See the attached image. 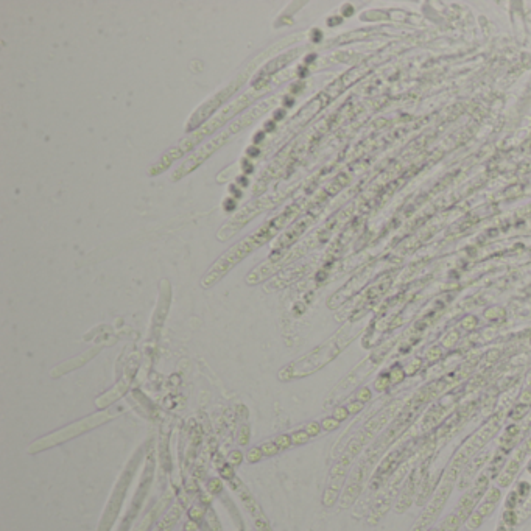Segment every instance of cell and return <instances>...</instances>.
<instances>
[{"instance_id": "obj_1", "label": "cell", "mask_w": 531, "mask_h": 531, "mask_svg": "<svg viewBox=\"0 0 531 531\" xmlns=\"http://www.w3.org/2000/svg\"><path fill=\"white\" fill-rule=\"evenodd\" d=\"M301 210H302V203L301 201H296V203L290 204L289 207H285L281 214L267 220L257 231H254L248 237L240 240L237 245L229 248L203 276V279H201V287H203V289H210V287L218 284L234 267H236V265H239L243 259H246L249 254H252L260 246L267 245L271 239L278 236V234L289 225L291 220H294L301 214Z\"/></svg>"}, {"instance_id": "obj_2", "label": "cell", "mask_w": 531, "mask_h": 531, "mask_svg": "<svg viewBox=\"0 0 531 531\" xmlns=\"http://www.w3.org/2000/svg\"><path fill=\"white\" fill-rule=\"evenodd\" d=\"M270 88H263V89H252L251 92H246L245 95H241V97L239 100H236L232 104H229L228 108L223 109L220 114L214 115L209 122H206L201 128H198L196 131L190 133L187 137H184V139L179 141L175 146L168 148V150L157 159V161L150 167V170H148V175L150 176H157L159 173L165 172V170L172 165L175 161H178L179 157L186 156L189 151H192L193 148L203 141L206 139L207 136H210L212 133L218 131L221 126H225V123L228 120H231L234 115H237L239 112H241L245 108H248V106L256 101L260 95L263 92H268Z\"/></svg>"}, {"instance_id": "obj_3", "label": "cell", "mask_w": 531, "mask_h": 531, "mask_svg": "<svg viewBox=\"0 0 531 531\" xmlns=\"http://www.w3.org/2000/svg\"><path fill=\"white\" fill-rule=\"evenodd\" d=\"M355 332L350 331L349 327L341 329L332 338H329L326 343L312 349L309 354H305L304 357L281 368V371L278 373V379L281 382H291L315 374L316 371H320L321 368L331 363L334 358H337L339 352L352 341Z\"/></svg>"}, {"instance_id": "obj_4", "label": "cell", "mask_w": 531, "mask_h": 531, "mask_svg": "<svg viewBox=\"0 0 531 531\" xmlns=\"http://www.w3.org/2000/svg\"><path fill=\"white\" fill-rule=\"evenodd\" d=\"M274 104H276V98H270V100H267V101H263L262 104L256 106V108H252V109H251L249 112H246L245 115L239 117L237 120H234L232 123H229V125L226 126L225 131L218 133V134L214 137V139L209 141V142H206L203 146L199 148L198 151H195V153H192L190 156H187L186 161L173 172L172 181H179V179H183V178L187 176L189 173H192L193 170H196L204 161H207V159H209L212 154H214L217 150H220L223 145L228 144V142L231 141V137H234L236 134H239L240 131L245 130L246 126H249L251 123L256 122L257 119H260V117H262L265 112H268L270 108H271V106H274Z\"/></svg>"}, {"instance_id": "obj_5", "label": "cell", "mask_w": 531, "mask_h": 531, "mask_svg": "<svg viewBox=\"0 0 531 531\" xmlns=\"http://www.w3.org/2000/svg\"><path fill=\"white\" fill-rule=\"evenodd\" d=\"M254 64H256V62H252V64L243 70L237 78H234L226 88L220 89L215 95H212V98H209L207 101H204L203 104H201L199 108L192 115H190V119H189V122L186 125V131L187 133H193L198 128H201V126H203L206 122H209L212 114H214L221 104H225L232 97V95L236 94L243 86V84H245V81L251 75Z\"/></svg>"}, {"instance_id": "obj_6", "label": "cell", "mask_w": 531, "mask_h": 531, "mask_svg": "<svg viewBox=\"0 0 531 531\" xmlns=\"http://www.w3.org/2000/svg\"><path fill=\"white\" fill-rule=\"evenodd\" d=\"M281 199H282V195H263L257 199L251 201V203L245 204L220 228V231L217 232L218 240H221V241L229 240L231 237L236 236L246 223H249L252 218H256L260 212L267 210L270 207H274Z\"/></svg>"}, {"instance_id": "obj_7", "label": "cell", "mask_w": 531, "mask_h": 531, "mask_svg": "<svg viewBox=\"0 0 531 531\" xmlns=\"http://www.w3.org/2000/svg\"><path fill=\"white\" fill-rule=\"evenodd\" d=\"M112 413L106 411V413H100V415H92L86 419H81L75 424H70V426L64 427L62 430H58L55 433L48 434V436H44L38 439L36 442H33L28 447V453H36V452H41L44 449H48V447H53V445H58L61 442H66L69 439H72L73 436H78V434L88 432L91 429H95L101 426V424L108 422L109 419H112Z\"/></svg>"}, {"instance_id": "obj_8", "label": "cell", "mask_w": 531, "mask_h": 531, "mask_svg": "<svg viewBox=\"0 0 531 531\" xmlns=\"http://www.w3.org/2000/svg\"><path fill=\"white\" fill-rule=\"evenodd\" d=\"M502 418H503L502 413H500V415H497L492 421L487 422L486 426H484L479 433H475L474 436L471 438V441H467V444L464 445V447L455 455V458H453L450 467L447 469V472H445L444 480H449V482H453V483H455V480L458 479V475H460L461 469L464 467V464L469 461L471 456H472L474 453H477V450H480L483 445L497 433V430L500 429V421H502Z\"/></svg>"}, {"instance_id": "obj_9", "label": "cell", "mask_w": 531, "mask_h": 531, "mask_svg": "<svg viewBox=\"0 0 531 531\" xmlns=\"http://www.w3.org/2000/svg\"><path fill=\"white\" fill-rule=\"evenodd\" d=\"M453 489V482L449 480H442L441 486L438 487V491L434 492L433 498L430 500V503L427 505V508L424 509L422 514L418 517L415 527L411 528V531H429L430 525L436 520V517L439 516L441 509L444 508L447 498L450 497Z\"/></svg>"}, {"instance_id": "obj_10", "label": "cell", "mask_w": 531, "mask_h": 531, "mask_svg": "<svg viewBox=\"0 0 531 531\" xmlns=\"http://www.w3.org/2000/svg\"><path fill=\"white\" fill-rule=\"evenodd\" d=\"M405 475H407V464H402L394 472V475H392V479L386 483L384 491L380 492L379 498L376 500V503L373 506V511H371V516H369V524H377V520L385 513H388V509L392 505V498L397 495L400 484L403 483V480H405Z\"/></svg>"}, {"instance_id": "obj_11", "label": "cell", "mask_w": 531, "mask_h": 531, "mask_svg": "<svg viewBox=\"0 0 531 531\" xmlns=\"http://www.w3.org/2000/svg\"><path fill=\"white\" fill-rule=\"evenodd\" d=\"M407 452H408V447L403 445V447H399L394 452H391L386 458L380 463L379 469L376 471V474L373 475V479H371V482H369V489L371 491H373V492L379 491L380 487L388 482L389 477L394 475V472L403 464V460H405Z\"/></svg>"}, {"instance_id": "obj_12", "label": "cell", "mask_w": 531, "mask_h": 531, "mask_svg": "<svg viewBox=\"0 0 531 531\" xmlns=\"http://www.w3.org/2000/svg\"><path fill=\"white\" fill-rule=\"evenodd\" d=\"M426 477H427V461L422 463L419 467H416V469L408 475L405 486H403V489H402V494L399 495L397 503H396L397 513H403L410 508V505L413 503V500H415V495L419 492V487Z\"/></svg>"}, {"instance_id": "obj_13", "label": "cell", "mask_w": 531, "mask_h": 531, "mask_svg": "<svg viewBox=\"0 0 531 531\" xmlns=\"http://www.w3.org/2000/svg\"><path fill=\"white\" fill-rule=\"evenodd\" d=\"M500 497H502V492H500V489H498V487H492V489L487 491V492L484 494L483 502L474 509V513L471 514V517L467 519L466 528L469 530V531H474V530L479 528V527L483 524V520H484L487 516H489V514H492V511L495 509L497 503L500 502Z\"/></svg>"}, {"instance_id": "obj_14", "label": "cell", "mask_w": 531, "mask_h": 531, "mask_svg": "<svg viewBox=\"0 0 531 531\" xmlns=\"http://www.w3.org/2000/svg\"><path fill=\"white\" fill-rule=\"evenodd\" d=\"M299 55H301V48H294V50H290L289 53H285V55H282V56L274 58L273 61H270L268 64L262 69V72L259 73V78L267 80L270 75H273L274 72H278V70L289 66L290 62H293L296 59V56H299Z\"/></svg>"}, {"instance_id": "obj_15", "label": "cell", "mask_w": 531, "mask_h": 531, "mask_svg": "<svg viewBox=\"0 0 531 531\" xmlns=\"http://www.w3.org/2000/svg\"><path fill=\"white\" fill-rule=\"evenodd\" d=\"M525 450H520L519 455H516L514 458L506 464V467L503 469V472L498 477V484L500 486H509L511 482L514 480V477L517 475L519 469H520V463H522L524 456H525Z\"/></svg>"}, {"instance_id": "obj_16", "label": "cell", "mask_w": 531, "mask_h": 531, "mask_svg": "<svg viewBox=\"0 0 531 531\" xmlns=\"http://www.w3.org/2000/svg\"><path fill=\"white\" fill-rule=\"evenodd\" d=\"M487 458H489V453H483L482 456H477V458L466 467V471L463 474V479L460 482V487H466V484H469V482L472 480V477L479 472V469L486 463Z\"/></svg>"}, {"instance_id": "obj_17", "label": "cell", "mask_w": 531, "mask_h": 531, "mask_svg": "<svg viewBox=\"0 0 531 531\" xmlns=\"http://www.w3.org/2000/svg\"><path fill=\"white\" fill-rule=\"evenodd\" d=\"M463 522H464V520L453 511V513H450L447 517L442 520V524H441L439 527L433 528V530H430V531H456V530L461 527Z\"/></svg>"}, {"instance_id": "obj_18", "label": "cell", "mask_w": 531, "mask_h": 531, "mask_svg": "<svg viewBox=\"0 0 531 531\" xmlns=\"http://www.w3.org/2000/svg\"><path fill=\"white\" fill-rule=\"evenodd\" d=\"M405 369H403L402 366H394V368H392L391 369V374H389V377H391V384L392 385H396V384H400V382L403 380V379H405Z\"/></svg>"}, {"instance_id": "obj_19", "label": "cell", "mask_w": 531, "mask_h": 531, "mask_svg": "<svg viewBox=\"0 0 531 531\" xmlns=\"http://www.w3.org/2000/svg\"><path fill=\"white\" fill-rule=\"evenodd\" d=\"M259 449L262 450L263 455H268V456H271V455H274V453H278V452L281 450V449L278 447V444H276L274 441H267V442L260 444Z\"/></svg>"}, {"instance_id": "obj_20", "label": "cell", "mask_w": 531, "mask_h": 531, "mask_svg": "<svg viewBox=\"0 0 531 531\" xmlns=\"http://www.w3.org/2000/svg\"><path fill=\"white\" fill-rule=\"evenodd\" d=\"M290 436H291V441H293V444H305L307 441H309V439H310V436H309V433H307L305 430H298V432H293V433L290 434Z\"/></svg>"}, {"instance_id": "obj_21", "label": "cell", "mask_w": 531, "mask_h": 531, "mask_svg": "<svg viewBox=\"0 0 531 531\" xmlns=\"http://www.w3.org/2000/svg\"><path fill=\"white\" fill-rule=\"evenodd\" d=\"M274 442L278 444V447H279L281 450H285V449H289V447H290L293 441H291V436H290V434H281V436H278V438L274 439Z\"/></svg>"}, {"instance_id": "obj_22", "label": "cell", "mask_w": 531, "mask_h": 531, "mask_svg": "<svg viewBox=\"0 0 531 531\" xmlns=\"http://www.w3.org/2000/svg\"><path fill=\"white\" fill-rule=\"evenodd\" d=\"M503 520H505V524L508 527H514L517 524V520H519L517 513L514 511V509H506V511L503 513Z\"/></svg>"}, {"instance_id": "obj_23", "label": "cell", "mask_w": 531, "mask_h": 531, "mask_svg": "<svg viewBox=\"0 0 531 531\" xmlns=\"http://www.w3.org/2000/svg\"><path fill=\"white\" fill-rule=\"evenodd\" d=\"M389 385H391V377H389L388 374L380 376V377L376 380V389H377V391H385Z\"/></svg>"}, {"instance_id": "obj_24", "label": "cell", "mask_w": 531, "mask_h": 531, "mask_svg": "<svg viewBox=\"0 0 531 531\" xmlns=\"http://www.w3.org/2000/svg\"><path fill=\"white\" fill-rule=\"evenodd\" d=\"M528 408H530L528 403H517V407L511 411V416H513L514 419H520V418H524V415H525V413L528 411Z\"/></svg>"}, {"instance_id": "obj_25", "label": "cell", "mask_w": 531, "mask_h": 531, "mask_svg": "<svg viewBox=\"0 0 531 531\" xmlns=\"http://www.w3.org/2000/svg\"><path fill=\"white\" fill-rule=\"evenodd\" d=\"M262 456H263V453H262V450H260L259 447H252V449L246 453V460H248L249 463H257V461L262 460Z\"/></svg>"}, {"instance_id": "obj_26", "label": "cell", "mask_w": 531, "mask_h": 531, "mask_svg": "<svg viewBox=\"0 0 531 531\" xmlns=\"http://www.w3.org/2000/svg\"><path fill=\"white\" fill-rule=\"evenodd\" d=\"M338 426H339V421L335 419L334 416H332V418H326V419L321 422V427H323L324 430H335V429H338Z\"/></svg>"}, {"instance_id": "obj_27", "label": "cell", "mask_w": 531, "mask_h": 531, "mask_svg": "<svg viewBox=\"0 0 531 531\" xmlns=\"http://www.w3.org/2000/svg\"><path fill=\"white\" fill-rule=\"evenodd\" d=\"M321 429H323V427H321L318 422H309V424H307V426L304 427V430L309 433L310 438H312V436H316V434L321 432Z\"/></svg>"}, {"instance_id": "obj_28", "label": "cell", "mask_w": 531, "mask_h": 531, "mask_svg": "<svg viewBox=\"0 0 531 531\" xmlns=\"http://www.w3.org/2000/svg\"><path fill=\"white\" fill-rule=\"evenodd\" d=\"M349 415H350V413H349L347 407H337L335 411H334V418L338 419V421H344Z\"/></svg>"}, {"instance_id": "obj_29", "label": "cell", "mask_w": 531, "mask_h": 531, "mask_svg": "<svg viewBox=\"0 0 531 531\" xmlns=\"http://www.w3.org/2000/svg\"><path fill=\"white\" fill-rule=\"evenodd\" d=\"M517 500H519L517 491L509 492V495H508V498H506V508H508V509H514V508L517 506Z\"/></svg>"}, {"instance_id": "obj_30", "label": "cell", "mask_w": 531, "mask_h": 531, "mask_svg": "<svg viewBox=\"0 0 531 531\" xmlns=\"http://www.w3.org/2000/svg\"><path fill=\"white\" fill-rule=\"evenodd\" d=\"M249 439V429L246 426H243L240 430H239V442L241 445H245Z\"/></svg>"}, {"instance_id": "obj_31", "label": "cell", "mask_w": 531, "mask_h": 531, "mask_svg": "<svg viewBox=\"0 0 531 531\" xmlns=\"http://www.w3.org/2000/svg\"><path fill=\"white\" fill-rule=\"evenodd\" d=\"M346 407H347V410H349L350 415H355V413H358V411H362V410H363L365 403H363V402H360V400H357V402H350L349 405H346Z\"/></svg>"}, {"instance_id": "obj_32", "label": "cell", "mask_w": 531, "mask_h": 531, "mask_svg": "<svg viewBox=\"0 0 531 531\" xmlns=\"http://www.w3.org/2000/svg\"><path fill=\"white\" fill-rule=\"evenodd\" d=\"M530 489H531V487H530V484L527 483V482H522V483H519V486H517V494H519V497H522V498H525L528 494H530Z\"/></svg>"}, {"instance_id": "obj_33", "label": "cell", "mask_w": 531, "mask_h": 531, "mask_svg": "<svg viewBox=\"0 0 531 531\" xmlns=\"http://www.w3.org/2000/svg\"><path fill=\"white\" fill-rule=\"evenodd\" d=\"M371 399V391L368 389V388H362V389H360L358 392H357V400H360V402H368Z\"/></svg>"}, {"instance_id": "obj_34", "label": "cell", "mask_w": 531, "mask_h": 531, "mask_svg": "<svg viewBox=\"0 0 531 531\" xmlns=\"http://www.w3.org/2000/svg\"><path fill=\"white\" fill-rule=\"evenodd\" d=\"M241 458H243V456H241L240 452H232V453L229 455V458H228V464H231V466L240 464V463H241Z\"/></svg>"}, {"instance_id": "obj_35", "label": "cell", "mask_w": 531, "mask_h": 531, "mask_svg": "<svg viewBox=\"0 0 531 531\" xmlns=\"http://www.w3.org/2000/svg\"><path fill=\"white\" fill-rule=\"evenodd\" d=\"M517 433H519V427H517V426H509V427H506V436H508V438H514Z\"/></svg>"}, {"instance_id": "obj_36", "label": "cell", "mask_w": 531, "mask_h": 531, "mask_svg": "<svg viewBox=\"0 0 531 531\" xmlns=\"http://www.w3.org/2000/svg\"><path fill=\"white\" fill-rule=\"evenodd\" d=\"M439 350H441L439 347H433V349H432V352H433V354H432V355H429V360H430V362H434V360H436V358L441 355V354H439Z\"/></svg>"}, {"instance_id": "obj_37", "label": "cell", "mask_w": 531, "mask_h": 531, "mask_svg": "<svg viewBox=\"0 0 531 531\" xmlns=\"http://www.w3.org/2000/svg\"><path fill=\"white\" fill-rule=\"evenodd\" d=\"M475 324H477V320H475V318H474V316H469V318H466V320L463 321V326H466V327H467V326H471V329H472V327H474Z\"/></svg>"}, {"instance_id": "obj_38", "label": "cell", "mask_w": 531, "mask_h": 531, "mask_svg": "<svg viewBox=\"0 0 531 531\" xmlns=\"http://www.w3.org/2000/svg\"><path fill=\"white\" fill-rule=\"evenodd\" d=\"M525 452H531V441H528V442H527V449H525Z\"/></svg>"}, {"instance_id": "obj_39", "label": "cell", "mask_w": 531, "mask_h": 531, "mask_svg": "<svg viewBox=\"0 0 531 531\" xmlns=\"http://www.w3.org/2000/svg\"><path fill=\"white\" fill-rule=\"evenodd\" d=\"M497 531H506V528H505V525H498V528H497Z\"/></svg>"}, {"instance_id": "obj_40", "label": "cell", "mask_w": 531, "mask_h": 531, "mask_svg": "<svg viewBox=\"0 0 531 531\" xmlns=\"http://www.w3.org/2000/svg\"><path fill=\"white\" fill-rule=\"evenodd\" d=\"M528 471L531 472V461H530V464H528Z\"/></svg>"}]
</instances>
